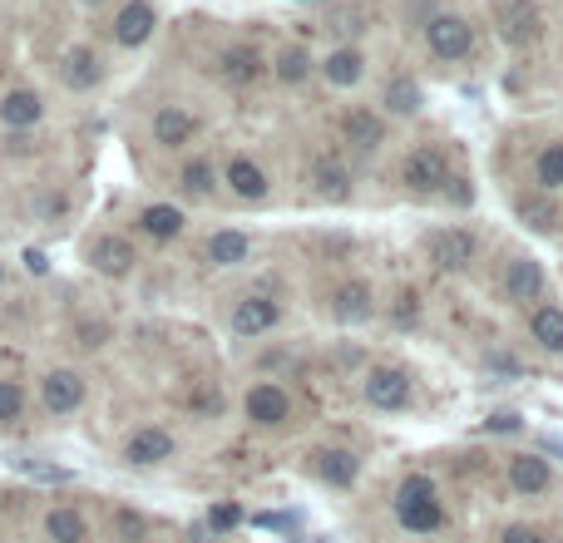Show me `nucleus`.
<instances>
[{"label": "nucleus", "instance_id": "4c0bfd02", "mask_svg": "<svg viewBox=\"0 0 563 543\" xmlns=\"http://www.w3.org/2000/svg\"><path fill=\"white\" fill-rule=\"evenodd\" d=\"M50 262H45V252H25V272H45Z\"/></svg>", "mask_w": 563, "mask_h": 543}, {"label": "nucleus", "instance_id": "ddd939ff", "mask_svg": "<svg viewBox=\"0 0 563 543\" xmlns=\"http://www.w3.org/2000/svg\"><path fill=\"white\" fill-rule=\"evenodd\" d=\"M40 114H45V99H40L35 89H10V94L0 99V124H5V129H35Z\"/></svg>", "mask_w": 563, "mask_h": 543}, {"label": "nucleus", "instance_id": "7ed1b4c3", "mask_svg": "<svg viewBox=\"0 0 563 543\" xmlns=\"http://www.w3.org/2000/svg\"><path fill=\"white\" fill-rule=\"evenodd\" d=\"M425 35H430V50H435L440 60H465L470 45H475V35H470V25H465L460 15H435V20L425 25Z\"/></svg>", "mask_w": 563, "mask_h": 543}, {"label": "nucleus", "instance_id": "37998d69", "mask_svg": "<svg viewBox=\"0 0 563 543\" xmlns=\"http://www.w3.org/2000/svg\"><path fill=\"white\" fill-rule=\"evenodd\" d=\"M0 282H5V267H0Z\"/></svg>", "mask_w": 563, "mask_h": 543}, {"label": "nucleus", "instance_id": "a878e982", "mask_svg": "<svg viewBox=\"0 0 563 543\" xmlns=\"http://www.w3.org/2000/svg\"><path fill=\"white\" fill-rule=\"evenodd\" d=\"M361 65H366V60H361L356 50H331L326 65H322V75L331 79V84H356V79H361Z\"/></svg>", "mask_w": 563, "mask_h": 543}, {"label": "nucleus", "instance_id": "6e6552de", "mask_svg": "<svg viewBox=\"0 0 563 543\" xmlns=\"http://www.w3.org/2000/svg\"><path fill=\"white\" fill-rule=\"evenodd\" d=\"M154 25H159L154 5H149V0H129V5L114 15V40L134 50V45H144V40L154 35Z\"/></svg>", "mask_w": 563, "mask_h": 543}, {"label": "nucleus", "instance_id": "4be33fe9", "mask_svg": "<svg viewBox=\"0 0 563 543\" xmlns=\"http://www.w3.org/2000/svg\"><path fill=\"white\" fill-rule=\"evenodd\" d=\"M218 75L228 79V84H252V79L262 75V60H257V50H223V60H218Z\"/></svg>", "mask_w": 563, "mask_h": 543}, {"label": "nucleus", "instance_id": "e433bc0d", "mask_svg": "<svg viewBox=\"0 0 563 543\" xmlns=\"http://www.w3.org/2000/svg\"><path fill=\"white\" fill-rule=\"evenodd\" d=\"M119 529H124V539H129V543H134L139 534H144V524H139L134 514H119Z\"/></svg>", "mask_w": 563, "mask_h": 543}, {"label": "nucleus", "instance_id": "f3484780", "mask_svg": "<svg viewBox=\"0 0 563 543\" xmlns=\"http://www.w3.org/2000/svg\"><path fill=\"white\" fill-rule=\"evenodd\" d=\"M509 484H514L519 494H544V489L554 484L549 460H539V455H514V460H509Z\"/></svg>", "mask_w": 563, "mask_h": 543}, {"label": "nucleus", "instance_id": "c756f323", "mask_svg": "<svg viewBox=\"0 0 563 543\" xmlns=\"http://www.w3.org/2000/svg\"><path fill=\"white\" fill-rule=\"evenodd\" d=\"M307 75H312L307 50H282V60H277V79H282V84H302Z\"/></svg>", "mask_w": 563, "mask_h": 543}, {"label": "nucleus", "instance_id": "6ab92c4d", "mask_svg": "<svg viewBox=\"0 0 563 543\" xmlns=\"http://www.w3.org/2000/svg\"><path fill=\"white\" fill-rule=\"evenodd\" d=\"M228 188L238 193L242 203H257V198H267V173L252 158H233L228 163Z\"/></svg>", "mask_w": 563, "mask_h": 543}, {"label": "nucleus", "instance_id": "4468645a", "mask_svg": "<svg viewBox=\"0 0 563 543\" xmlns=\"http://www.w3.org/2000/svg\"><path fill=\"white\" fill-rule=\"evenodd\" d=\"M396 519L410 534H435L445 524V509L435 499H415V494H396Z\"/></svg>", "mask_w": 563, "mask_h": 543}, {"label": "nucleus", "instance_id": "a19ab883", "mask_svg": "<svg viewBox=\"0 0 563 543\" xmlns=\"http://www.w3.org/2000/svg\"><path fill=\"white\" fill-rule=\"evenodd\" d=\"M529 543H554V539H544V534H534V539H529Z\"/></svg>", "mask_w": 563, "mask_h": 543}, {"label": "nucleus", "instance_id": "aec40b11", "mask_svg": "<svg viewBox=\"0 0 563 543\" xmlns=\"http://www.w3.org/2000/svg\"><path fill=\"white\" fill-rule=\"evenodd\" d=\"M45 539L50 543H84L89 539V524H84L80 509H50V514H45Z\"/></svg>", "mask_w": 563, "mask_h": 543}, {"label": "nucleus", "instance_id": "393cba45", "mask_svg": "<svg viewBox=\"0 0 563 543\" xmlns=\"http://www.w3.org/2000/svg\"><path fill=\"white\" fill-rule=\"evenodd\" d=\"M534 341H539L544 351H563V311L559 307L534 311Z\"/></svg>", "mask_w": 563, "mask_h": 543}, {"label": "nucleus", "instance_id": "72a5a7b5", "mask_svg": "<svg viewBox=\"0 0 563 543\" xmlns=\"http://www.w3.org/2000/svg\"><path fill=\"white\" fill-rule=\"evenodd\" d=\"M208 524H213L218 534H228V529H238V524H242V514L233 509V504H218V509L208 514Z\"/></svg>", "mask_w": 563, "mask_h": 543}, {"label": "nucleus", "instance_id": "7c9ffc66", "mask_svg": "<svg viewBox=\"0 0 563 543\" xmlns=\"http://www.w3.org/2000/svg\"><path fill=\"white\" fill-rule=\"evenodd\" d=\"M386 109H391V114H415V109H420V89H415L410 79H396V84L386 89Z\"/></svg>", "mask_w": 563, "mask_h": 543}, {"label": "nucleus", "instance_id": "dca6fc26", "mask_svg": "<svg viewBox=\"0 0 563 543\" xmlns=\"http://www.w3.org/2000/svg\"><path fill=\"white\" fill-rule=\"evenodd\" d=\"M371 307H376V297H371L366 282H341V287L331 292V316H336V321H366Z\"/></svg>", "mask_w": 563, "mask_h": 543}, {"label": "nucleus", "instance_id": "58836bf2", "mask_svg": "<svg viewBox=\"0 0 563 543\" xmlns=\"http://www.w3.org/2000/svg\"><path fill=\"white\" fill-rule=\"evenodd\" d=\"M489 430H519V415H494Z\"/></svg>", "mask_w": 563, "mask_h": 543}, {"label": "nucleus", "instance_id": "2eb2a0df", "mask_svg": "<svg viewBox=\"0 0 563 543\" xmlns=\"http://www.w3.org/2000/svg\"><path fill=\"white\" fill-rule=\"evenodd\" d=\"M277 302L272 297H247V302H238V311H233V331L238 336H262V331H272L277 326Z\"/></svg>", "mask_w": 563, "mask_h": 543}, {"label": "nucleus", "instance_id": "c85d7f7f", "mask_svg": "<svg viewBox=\"0 0 563 543\" xmlns=\"http://www.w3.org/2000/svg\"><path fill=\"white\" fill-rule=\"evenodd\" d=\"M534 173H539V183L554 193V188H563V144H549L544 154H539V163H534Z\"/></svg>", "mask_w": 563, "mask_h": 543}, {"label": "nucleus", "instance_id": "1a4fd4ad", "mask_svg": "<svg viewBox=\"0 0 563 543\" xmlns=\"http://www.w3.org/2000/svg\"><path fill=\"white\" fill-rule=\"evenodd\" d=\"M193 134H198V119L188 109L163 104L159 114H154V144L159 149H183V144H193Z\"/></svg>", "mask_w": 563, "mask_h": 543}, {"label": "nucleus", "instance_id": "9d476101", "mask_svg": "<svg viewBox=\"0 0 563 543\" xmlns=\"http://www.w3.org/2000/svg\"><path fill=\"white\" fill-rule=\"evenodd\" d=\"M341 134H346V144L361 149V154H376V149L386 144V124H381V114H371V109H351V114L341 119Z\"/></svg>", "mask_w": 563, "mask_h": 543}, {"label": "nucleus", "instance_id": "f03ea898", "mask_svg": "<svg viewBox=\"0 0 563 543\" xmlns=\"http://www.w3.org/2000/svg\"><path fill=\"white\" fill-rule=\"evenodd\" d=\"M40 405H45L50 415H75L84 405V376L80 371H50V376L40 381Z\"/></svg>", "mask_w": 563, "mask_h": 543}, {"label": "nucleus", "instance_id": "5701e85b", "mask_svg": "<svg viewBox=\"0 0 563 543\" xmlns=\"http://www.w3.org/2000/svg\"><path fill=\"white\" fill-rule=\"evenodd\" d=\"M356 469H361V460H356L351 450H322V455H317V474H322L326 484H336V489L356 484Z\"/></svg>", "mask_w": 563, "mask_h": 543}, {"label": "nucleus", "instance_id": "0eeeda50", "mask_svg": "<svg viewBox=\"0 0 563 543\" xmlns=\"http://www.w3.org/2000/svg\"><path fill=\"white\" fill-rule=\"evenodd\" d=\"M124 460H129V465H139V469L173 460V435H168V430H159V425L134 430V435H129V445H124Z\"/></svg>", "mask_w": 563, "mask_h": 543}, {"label": "nucleus", "instance_id": "c9c22d12", "mask_svg": "<svg viewBox=\"0 0 563 543\" xmlns=\"http://www.w3.org/2000/svg\"><path fill=\"white\" fill-rule=\"evenodd\" d=\"M20 474H35V479H50V484H60V479H70V474H65V469L35 465V460H20Z\"/></svg>", "mask_w": 563, "mask_h": 543}, {"label": "nucleus", "instance_id": "2f4dec72", "mask_svg": "<svg viewBox=\"0 0 563 543\" xmlns=\"http://www.w3.org/2000/svg\"><path fill=\"white\" fill-rule=\"evenodd\" d=\"M20 410H25V390L15 386V381H0V425L20 420Z\"/></svg>", "mask_w": 563, "mask_h": 543}, {"label": "nucleus", "instance_id": "b1692460", "mask_svg": "<svg viewBox=\"0 0 563 543\" xmlns=\"http://www.w3.org/2000/svg\"><path fill=\"white\" fill-rule=\"evenodd\" d=\"M247 252H252V242L242 233H213L208 237V262L213 267H238V262H247Z\"/></svg>", "mask_w": 563, "mask_h": 543}, {"label": "nucleus", "instance_id": "bb28decb", "mask_svg": "<svg viewBox=\"0 0 563 543\" xmlns=\"http://www.w3.org/2000/svg\"><path fill=\"white\" fill-rule=\"evenodd\" d=\"M178 183H183V193L208 198V193H213V183H218V173H213V163H208V158H193V163H183Z\"/></svg>", "mask_w": 563, "mask_h": 543}, {"label": "nucleus", "instance_id": "39448f33", "mask_svg": "<svg viewBox=\"0 0 563 543\" xmlns=\"http://www.w3.org/2000/svg\"><path fill=\"white\" fill-rule=\"evenodd\" d=\"M361 390H366V400L376 410H401V405H410V376L396 371V366H376Z\"/></svg>", "mask_w": 563, "mask_h": 543}, {"label": "nucleus", "instance_id": "20e7f679", "mask_svg": "<svg viewBox=\"0 0 563 543\" xmlns=\"http://www.w3.org/2000/svg\"><path fill=\"white\" fill-rule=\"evenodd\" d=\"M475 252H480V242H475L470 228H445V233L430 237V257H435V267H445V272L470 267V262H475Z\"/></svg>", "mask_w": 563, "mask_h": 543}, {"label": "nucleus", "instance_id": "ea45409f", "mask_svg": "<svg viewBox=\"0 0 563 543\" xmlns=\"http://www.w3.org/2000/svg\"><path fill=\"white\" fill-rule=\"evenodd\" d=\"M534 539V529H509V534H504V543H529Z\"/></svg>", "mask_w": 563, "mask_h": 543}, {"label": "nucleus", "instance_id": "a211bd4d", "mask_svg": "<svg viewBox=\"0 0 563 543\" xmlns=\"http://www.w3.org/2000/svg\"><path fill=\"white\" fill-rule=\"evenodd\" d=\"M60 79L70 84V89H94L99 79H104V70H99V55L94 50H65V65H60Z\"/></svg>", "mask_w": 563, "mask_h": 543}, {"label": "nucleus", "instance_id": "9b49d317", "mask_svg": "<svg viewBox=\"0 0 563 543\" xmlns=\"http://www.w3.org/2000/svg\"><path fill=\"white\" fill-rule=\"evenodd\" d=\"M89 267L104 272V277H129V272H134V247H129L124 237H99V242L89 247Z\"/></svg>", "mask_w": 563, "mask_h": 543}, {"label": "nucleus", "instance_id": "423d86ee", "mask_svg": "<svg viewBox=\"0 0 563 543\" xmlns=\"http://www.w3.org/2000/svg\"><path fill=\"white\" fill-rule=\"evenodd\" d=\"M242 410H247V420H252V425H282V420L292 415V400H287V390H282V386L262 381V386L247 390Z\"/></svg>", "mask_w": 563, "mask_h": 543}, {"label": "nucleus", "instance_id": "f8f14e48", "mask_svg": "<svg viewBox=\"0 0 563 543\" xmlns=\"http://www.w3.org/2000/svg\"><path fill=\"white\" fill-rule=\"evenodd\" d=\"M504 292H509V302H534V297H544V267H539L534 257H514L509 272H504Z\"/></svg>", "mask_w": 563, "mask_h": 543}, {"label": "nucleus", "instance_id": "f704fd0d", "mask_svg": "<svg viewBox=\"0 0 563 543\" xmlns=\"http://www.w3.org/2000/svg\"><path fill=\"white\" fill-rule=\"evenodd\" d=\"M524 218H534V228H554L559 213H554L549 203H524Z\"/></svg>", "mask_w": 563, "mask_h": 543}, {"label": "nucleus", "instance_id": "f257e3e1", "mask_svg": "<svg viewBox=\"0 0 563 543\" xmlns=\"http://www.w3.org/2000/svg\"><path fill=\"white\" fill-rule=\"evenodd\" d=\"M401 178H405V188H415V193H440L450 183V163H445V154L435 144H425V149H415V154L405 158Z\"/></svg>", "mask_w": 563, "mask_h": 543}, {"label": "nucleus", "instance_id": "473e14b6", "mask_svg": "<svg viewBox=\"0 0 563 543\" xmlns=\"http://www.w3.org/2000/svg\"><path fill=\"white\" fill-rule=\"evenodd\" d=\"M317 188H322V193H346V168L331 163V158H322V163H317Z\"/></svg>", "mask_w": 563, "mask_h": 543}, {"label": "nucleus", "instance_id": "412c9836", "mask_svg": "<svg viewBox=\"0 0 563 543\" xmlns=\"http://www.w3.org/2000/svg\"><path fill=\"white\" fill-rule=\"evenodd\" d=\"M139 228L149 237H159V242H168V237L183 233V208H173V203H154V208H144L139 213Z\"/></svg>", "mask_w": 563, "mask_h": 543}, {"label": "nucleus", "instance_id": "cd10ccee", "mask_svg": "<svg viewBox=\"0 0 563 543\" xmlns=\"http://www.w3.org/2000/svg\"><path fill=\"white\" fill-rule=\"evenodd\" d=\"M534 30H539L534 5H524V0H519V5H509V15H504V35H509V40H529Z\"/></svg>", "mask_w": 563, "mask_h": 543}, {"label": "nucleus", "instance_id": "79ce46f5", "mask_svg": "<svg viewBox=\"0 0 563 543\" xmlns=\"http://www.w3.org/2000/svg\"><path fill=\"white\" fill-rule=\"evenodd\" d=\"M84 5H99V0H84Z\"/></svg>", "mask_w": 563, "mask_h": 543}]
</instances>
